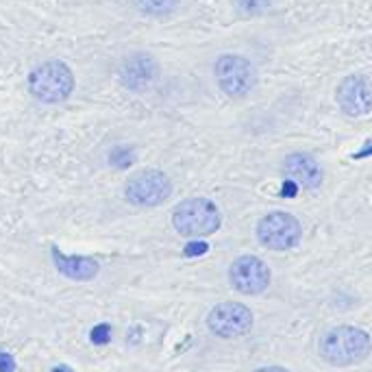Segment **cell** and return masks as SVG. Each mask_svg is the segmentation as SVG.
Wrapping results in <instances>:
<instances>
[{"mask_svg":"<svg viewBox=\"0 0 372 372\" xmlns=\"http://www.w3.org/2000/svg\"><path fill=\"white\" fill-rule=\"evenodd\" d=\"M259 244L274 253H285L296 248L302 240V227L298 218L289 211H270L257 223Z\"/></svg>","mask_w":372,"mask_h":372,"instance_id":"obj_5","label":"cell"},{"mask_svg":"<svg viewBox=\"0 0 372 372\" xmlns=\"http://www.w3.org/2000/svg\"><path fill=\"white\" fill-rule=\"evenodd\" d=\"M172 196V181L163 170L146 168L129 176L124 198L135 207H159Z\"/></svg>","mask_w":372,"mask_h":372,"instance_id":"obj_7","label":"cell"},{"mask_svg":"<svg viewBox=\"0 0 372 372\" xmlns=\"http://www.w3.org/2000/svg\"><path fill=\"white\" fill-rule=\"evenodd\" d=\"M298 185L294 183V181H287V178H285V181H283V187H281V196L283 198H294L296 194H298Z\"/></svg>","mask_w":372,"mask_h":372,"instance_id":"obj_19","label":"cell"},{"mask_svg":"<svg viewBox=\"0 0 372 372\" xmlns=\"http://www.w3.org/2000/svg\"><path fill=\"white\" fill-rule=\"evenodd\" d=\"M120 83L131 92H146L159 79V61L148 52H133L124 57L118 70Z\"/></svg>","mask_w":372,"mask_h":372,"instance_id":"obj_10","label":"cell"},{"mask_svg":"<svg viewBox=\"0 0 372 372\" xmlns=\"http://www.w3.org/2000/svg\"><path fill=\"white\" fill-rule=\"evenodd\" d=\"M26 83H29V92L33 99L44 105H59L68 101L76 85L70 65L59 59L41 61L39 65H35L29 72Z\"/></svg>","mask_w":372,"mask_h":372,"instance_id":"obj_2","label":"cell"},{"mask_svg":"<svg viewBox=\"0 0 372 372\" xmlns=\"http://www.w3.org/2000/svg\"><path fill=\"white\" fill-rule=\"evenodd\" d=\"M372 338L368 331L351 324H340L322 333L318 340L320 360L333 368H351L368 360Z\"/></svg>","mask_w":372,"mask_h":372,"instance_id":"obj_1","label":"cell"},{"mask_svg":"<svg viewBox=\"0 0 372 372\" xmlns=\"http://www.w3.org/2000/svg\"><path fill=\"white\" fill-rule=\"evenodd\" d=\"M50 251H52L54 268H57L63 274V277L72 279V281H92L96 274H99V270H101L99 261L92 259V257L63 255L57 246H52Z\"/></svg>","mask_w":372,"mask_h":372,"instance_id":"obj_12","label":"cell"},{"mask_svg":"<svg viewBox=\"0 0 372 372\" xmlns=\"http://www.w3.org/2000/svg\"><path fill=\"white\" fill-rule=\"evenodd\" d=\"M205 322L211 335L220 340H238L246 333H251V329L255 324V316L251 307H246L244 302L223 300L216 307H211Z\"/></svg>","mask_w":372,"mask_h":372,"instance_id":"obj_6","label":"cell"},{"mask_svg":"<svg viewBox=\"0 0 372 372\" xmlns=\"http://www.w3.org/2000/svg\"><path fill=\"white\" fill-rule=\"evenodd\" d=\"M90 342L94 347H105V344L112 342V324L109 322H99L90 331Z\"/></svg>","mask_w":372,"mask_h":372,"instance_id":"obj_15","label":"cell"},{"mask_svg":"<svg viewBox=\"0 0 372 372\" xmlns=\"http://www.w3.org/2000/svg\"><path fill=\"white\" fill-rule=\"evenodd\" d=\"M335 103L344 116L362 118L372 112V81L364 74H349L340 81Z\"/></svg>","mask_w":372,"mask_h":372,"instance_id":"obj_9","label":"cell"},{"mask_svg":"<svg viewBox=\"0 0 372 372\" xmlns=\"http://www.w3.org/2000/svg\"><path fill=\"white\" fill-rule=\"evenodd\" d=\"M253 372H289V370L283 368V366H264V368H257Z\"/></svg>","mask_w":372,"mask_h":372,"instance_id":"obj_21","label":"cell"},{"mask_svg":"<svg viewBox=\"0 0 372 372\" xmlns=\"http://www.w3.org/2000/svg\"><path fill=\"white\" fill-rule=\"evenodd\" d=\"M272 272L264 259L242 255L229 266V283L242 296H259L270 287Z\"/></svg>","mask_w":372,"mask_h":372,"instance_id":"obj_8","label":"cell"},{"mask_svg":"<svg viewBox=\"0 0 372 372\" xmlns=\"http://www.w3.org/2000/svg\"><path fill=\"white\" fill-rule=\"evenodd\" d=\"M281 172L287 181H294L302 189H316L324 181L322 165L309 153H292L281 163Z\"/></svg>","mask_w":372,"mask_h":372,"instance_id":"obj_11","label":"cell"},{"mask_svg":"<svg viewBox=\"0 0 372 372\" xmlns=\"http://www.w3.org/2000/svg\"><path fill=\"white\" fill-rule=\"evenodd\" d=\"M351 157H353V159H357V161L372 157V140H368V142L364 144V148H362V150H357V153H353Z\"/></svg>","mask_w":372,"mask_h":372,"instance_id":"obj_20","label":"cell"},{"mask_svg":"<svg viewBox=\"0 0 372 372\" xmlns=\"http://www.w3.org/2000/svg\"><path fill=\"white\" fill-rule=\"evenodd\" d=\"M214 76H216L220 92H223L227 99H233V101L246 99L257 83L255 65L246 57H242V54H231V52L220 54V57L216 59Z\"/></svg>","mask_w":372,"mask_h":372,"instance_id":"obj_4","label":"cell"},{"mask_svg":"<svg viewBox=\"0 0 372 372\" xmlns=\"http://www.w3.org/2000/svg\"><path fill=\"white\" fill-rule=\"evenodd\" d=\"M0 372H16V360L11 353L0 351Z\"/></svg>","mask_w":372,"mask_h":372,"instance_id":"obj_18","label":"cell"},{"mask_svg":"<svg viewBox=\"0 0 372 372\" xmlns=\"http://www.w3.org/2000/svg\"><path fill=\"white\" fill-rule=\"evenodd\" d=\"M209 251V244L203 242V240H192L185 248H183V255L185 257H203Z\"/></svg>","mask_w":372,"mask_h":372,"instance_id":"obj_17","label":"cell"},{"mask_svg":"<svg viewBox=\"0 0 372 372\" xmlns=\"http://www.w3.org/2000/svg\"><path fill=\"white\" fill-rule=\"evenodd\" d=\"M135 7L140 9L144 16L165 18L176 11L178 0H135Z\"/></svg>","mask_w":372,"mask_h":372,"instance_id":"obj_13","label":"cell"},{"mask_svg":"<svg viewBox=\"0 0 372 372\" xmlns=\"http://www.w3.org/2000/svg\"><path fill=\"white\" fill-rule=\"evenodd\" d=\"M109 161H112L116 168H129V165L133 163V148H129V146L116 148L112 153V157H109Z\"/></svg>","mask_w":372,"mask_h":372,"instance_id":"obj_16","label":"cell"},{"mask_svg":"<svg viewBox=\"0 0 372 372\" xmlns=\"http://www.w3.org/2000/svg\"><path fill=\"white\" fill-rule=\"evenodd\" d=\"M172 227L178 236L200 240L209 238L223 227V214L209 198L194 196L181 200L172 211Z\"/></svg>","mask_w":372,"mask_h":372,"instance_id":"obj_3","label":"cell"},{"mask_svg":"<svg viewBox=\"0 0 372 372\" xmlns=\"http://www.w3.org/2000/svg\"><path fill=\"white\" fill-rule=\"evenodd\" d=\"M50 372H74V370H72L70 366H54Z\"/></svg>","mask_w":372,"mask_h":372,"instance_id":"obj_22","label":"cell"},{"mask_svg":"<svg viewBox=\"0 0 372 372\" xmlns=\"http://www.w3.org/2000/svg\"><path fill=\"white\" fill-rule=\"evenodd\" d=\"M233 7L242 18H261L274 7V0H233Z\"/></svg>","mask_w":372,"mask_h":372,"instance_id":"obj_14","label":"cell"}]
</instances>
